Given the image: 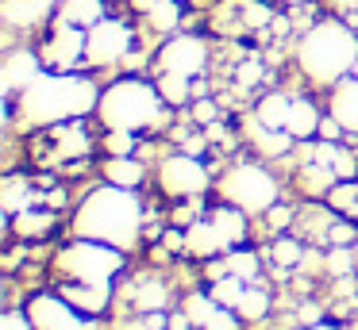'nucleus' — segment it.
Segmentation results:
<instances>
[{"mask_svg": "<svg viewBox=\"0 0 358 330\" xmlns=\"http://www.w3.org/2000/svg\"><path fill=\"white\" fill-rule=\"evenodd\" d=\"M143 223H147V207L135 196V188H120V184L104 181L101 188L85 192V200L78 204L70 219V234L131 253L143 238Z\"/></svg>", "mask_w": 358, "mask_h": 330, "instance_id": "obj_2", "label": "nucleus"}, {"mask_svg": "<svg viewBox=\"0 0 358 330\" xmlns=\"http://www.w3.org/2000/svg\"><path fill=\"white\" fill-rule=\"evenodd\" d=\"M166 330H193V319H189L185 311L170 315V322H166Z\"/></svg>", "mask_w": 358, "mask_h": 330, "instance_id": "obj_44", "label": "nucleus"}, {"mask_svg": "<svg viewBox=\"0 0 358 330\" xmlns=\"http://www.w3.org/2000/svg\"><path fill=\"white\" fill-rule=\"evenodd\" d=\"M55 142H58V153H62V158H81V153H89V135L78 127V119L55 127Z\"/></svg>", "mask_w": 358, "mask_h": 330, "instance_id": "obj_29", "label": "nucleus"}, {"mask_svg": "<svg viewBox=\"0 0 358 330\" xmlns=\"http://www.w3.org/2000/svg\"><path fill=\"white\" fill-rule=\"evenodd\" d=\"M304 330H339V327H331V322H316V327H304Z\"/></svg>", "mask_w": 358, "mask_h": 330, "instance_id": "obj_48", "label": "nucleus"}, {"mask_svg": "<svg viewBox=\"0 0 358 330\" xmlns=\"http://www.w3.org/2000/svg\"><path fill=\"white\" fill-rule=\"evenodd\" d=\"M255 77H258V66H243L239 69V81L243 84H255Z\"/></svg>", "mask_w": 358, "mask_h": 330, "instance_id": "obj_46", "label": "nucleus"}, {"mask_svg": "<svg viewBox=\"0 0 358 330\" xmlns=\"http://www.w3.org/2000/svg\"><path fill=\"white\" fill-rule=\"evenodd\" d=\"M166 246L170 250H185V234L181 230H166Z\"/></svg>", "mask_w": 358, "mask_h": 330, "instance_id": "obj_45", "label": "nucleus"}, {"mask_svg": "<svg viewBox=\"0 0 358 330\" xmlns=\"http://www.w3.org/2000/svg\"><path fill=\"white\" fill-rule=\"evenodd\" d=\"M193 115H196V123H212L216 119V104H212V100H201V104L193 107Z\"/></svg>", "mask_w": 358, "mask_h": 330, "instance_id": "obj_42", "label": "nucleus"}, {"mask_svg": "<svg viewBox=\"0 0 358 330\" xmlns=\"http://www.w3.org/2000/svg\"><path fill=\"white\" fill-rule=\"evenodd\" d=\"M158 188L170 200H201L212 188V173L196 153H170L158 161Z\"/></svg>", "mask_w": 358, "mask_h": 330, "instance_id": "obj_7", "label": "nucleus"}, {"mask_svg": "<svg viewBox=\"0 0 358 330\" xmlns=\"http://www.w3.org/2000/svg\"><path fill=\"white\" fill-rule=\"evenodd\" d=\"M324 265H327L331 276H350L355 273V246H331L327 257H324Z\"/></svg>", "mask_w": 358, "mask_h": 330, "instance_id": "obj_36", "label": "nucleus"}, {"mask_svg": "<svg viewBox=\"0 0 358 330\" xmlns=\"http://www.w3.org/2000/svg\"><path fill=\"white\" fill-rule=\"evenodd\" d=\"M35 188H31V181L27 177H8L4 181V192H0V207H4V215H20V211H27V207H35Z\"/></svg>", "mask_w": 358, "mask_h": 330, "instance_id": "obj_23", "label": "nucleus"}, {"mask_svg": "<svg viewBox=\"0 0 358 330\" xmlns=\"http://www.w3.org/2000/svg\"><path fill=\"white\" fill-rule=\"evenodd\" d=\"M320 107L312 104V100L304 96H293V107H289V119H285V130L296 138V142H304V138L320 135Z\"/></svg>", "mask_w": 358, "mask_h": 330, "instance_id": "obj_19", "label": "nucleus"}, {"mask_svg": "<svg viewBox=\"0 0 358 330\" xmlns=\"http://www.w3.org/2000/svg\"><path fill=\"white\" fill-rule=\"evenodd\" d=\"M312 161H324L327 169H331L339 181H355L358 177V161H355V153H347V150H339L335 142H320L316 150H312Z\"/></svg>", "mask_w": 358, "mask_h": 330, "instance_id": "obj_24", "label": "nucleus"}, {"mask_svg": "<svg viewBox=\"0 0 358 330\" xmlns=\"http://www.w3.org/2000/svg\"><path fill=\"white\" fill-rule=\"evenodd\" d=\"M104 15H108L104 0H62V4H58V15H55V20L73 23V27L89 31V27H96Z\"/></svg>", "mask_w": 358, "mask_h": 330, "instance_id": "obj_18", "label": "nucleus"}, {"mask_svg": "<svg viewBox=\"0 0 358 330\" xmlns=\"http://www.w3.org/2000/svg\"><path fill=\"white\" fill-rule=\"evenodd\" d=\"M350 330H358V319H355V322H350Z\"/></svg>", "mask_w": 358, "mask_h": 330, "instance_id": "obj_51", "label": "nucleus"}, {"mask_svg": "<svg viewBox=\"0 0 358 330\" xmlns=\"http://www.w3.org/2000/svg\"><path fill=\"white\" fill-rule=\"evenodd\" d=\"M355 276H358V246H355Z\"/></svg>", "mask_w": 358, "mask_h": 330, "instance_id": "obj_49", "label": "nucleus"}, {"mask_svg": "<svg viewBox=\"0 0 358 330\" xmlns=\"http://www.w3.org/2000/svg\"><path fill=\"white\" fill-rule=\"evenodd\" d=\"M327 115H335L347 135H358V77H343V81L331 89Z\"/></svg>", "mask_w": 358, "mask_h": 330, "instance_id": "obj_16", "label": "nucleus"}, {"mask_svg": "<svg viewBox=\"0 0 358 330\" xmlns=\"http://www.w3.org/2000/svg\"><path fill=\"white\" fill-rule=\"evenodd\" d=\"M24 311L31 315L35 330H101V322H96L93 315L78 311V307L66 296H58V292H35Z\"/></svg>", "mask_w": 358, "mask_h": 330, "instance_id": "obj_8", "label": "nucleus"}, {"mask_svg": "<svg viewBox=\"0 0 358 330\" xmlns=\"http://www.w3.org/2000/svg\"><path fill=\"white\" fill-rule=\"evenodd\" d=\"M58 296H66L78 311H85V315H104L108 311V303H112V288H93V284H58Z\"/></svg>", "mask_w": 358, "mask_h": 330, "instance_id": "obj_17", "label": "nucleus"}, {"mask_svg": "<svg viewBox=\"0 0 358 330\" xmlns=\"http://www.w3.org/2000/svg\"><path fill=\"white\" fill-rule=\"evenodd\" d=\"M62 0H0V20L8 23L12 31H35L58 15Z\"/></svg>", "mask_w": 358, "mask_h": 330, "instance_id": "obj_14", "label": "nucleus"}, {"mask_svg": "<svg viewBox=\"0 0 358 330\" xmlns=\"http://www.w3.org/2000/svg\"><path fill=\"white\" fill-rule=\"evenodd\" d=\"M208 219L216 223L220 234H224L227 242H231V250L247 242V219H250L247 211H239V207H231V204H220L216 211H208Z\"/></svg>", "mask_w": 358, "mask_h": 330, "instance_id": "obj_22", "label": "nucleus"}, {"mask_svg": "<svg viewBox=\"0 0 358 330\" xmlns=\"http://www.w3.org/2000/svg\"><path fill=\"white\" fill-rule=\"evenodd\" d=\"M289 4H304V0H289Z\"/></svg>", "mask_w": 358, "mask_h": 330, "instance_id": "obj_52", "label": "nucleus"}, {"mask_svg": "<svg viewBox=\"0 0 358 330\" xmlns=\"http://www.w3.org/2000/svg\"><path fill=\"white\" fill-rule=\"evenodd\" d=\"M166 100L158 84L143 81V77H120L101 92L96 104V119L104 130H155L166 123Z\"/></svg>", "mask_w": 358, "mask_h": 330, "instance_id": "obj_4", "label": "nucleus"}, {"mask_svg": "<svg viewBox=\"0 0 358 330\" xmlns=\"http://www.w3.org/2000/svg\"><path fill=\"white\" fill-rule=\"evenodd\" d=\"M43 69H47V66H43V54L27 50V46H16V50L4 54V66H0V84H4V96H8V104L35 81V77L43 73Z\"/></svg>", "mask_w": 358, "mask_h": 330, "instance_id": "obj_12", "label": "nucleus"}, {"mask_svg": "<svg viewBox=\"0 0 358 330\" xmlns=\"http://www.w3.org/2000/svg\"><path fill=\"white\" fill-rule=\"evenodd\" d=\"M266 311H270V296H266L262 288H250L247 284L243 299L235 303V315H239L243 322H258V319H266Z\"/></svg>", "mask_w": 358, "mask_h": 330, "instance_id": "obj_31", "label": "nucleus"}, {"mask_svg": "<svg viewBox=\"0 0 358 330\" xmlns=\"http://www.w3.org/2000/svg\"><path fill=\"white\" fill-rule=\"evenodd\" d=\"M216 192L224 204L239 207L247 215H266L281 200L278 177L266 165H258V161H235V165H227L224 177L216 181Z\"/></svg>", "mask_w": 358, "mask_h": 330, "instance_id": "obj_6", "label": "nucleus"}, {"mask_svg": "<svg viewBox=\"0 0 358 330\" xmlns=\"http://www.w3.org/2000/svg\"><path fill=\"white\" fill-rule=\"evenodd\" d=\"M296 66L312 84H335L343 77H355L358 66V35L339 20H320L296 43Z\"/></svg>", "mask_w": 358, "mask_h": 330, "instance_id": "obj_3", "label": "nucleus"}, {"mask_svg": "<svg viewBox=\"0 0 358 330\" xmlns=\"http://www.w3.org/2000/svg\"><path fill=\"white\" fill-rule=\"evenodd\" d=\"M355 77H358V66H355Z\"/></svg>", "mask_w": 358, "mask_h": 330, "instance_id": "obj_53", "label": "nucleus"}, {"mask_svg": "<svg viewBox=\"0 0 358 330\" xmlns=\"http://www.w3.org/2000/svg\"><path fill=\"white\" fill-rule=\"evenodd\" d=\"M185 253H193V257H201V261H212V257L231 253V242H227V238L220 234L216 223L204 215V219L193 223V227H185Z\"/></svg>", "mask_w": 358, "mask_h": 330, "instance_id": "obj_15", "label": "nucleus"}, {"mask_svg": "<svg viewBox=\"0 0 358 330\" xmlns=\"http://www.w3.org/2000/svg\"><path fill=\"white\" fill-rule=\"evenodd\" d=\"M335 181H339V177H335L324 161H304L301 173H296V184H301V192H308V196H327V192L335 188Z\"/></svg>", "mask_w": 358, "mask_h": 330, "instance_id": "obj_27", "label": "nucleus"}, {"mask_svg": "<svg viewBox=\"0 0 358 330\" xmlns=\"http://www.w3.org/2000/svg\"><path fill=\"white\" fill-rule=\"evenodd\" d=\"M301 322H304V327H316V322H324V319H320V307H316V303H304V307H301Z\"/></svg>", "mask_w": 358, "mask_h": 330, "instance_id": "obj_43", "label": "nucleus"}, {"mask_svg": "<svg viewBox=\"0 0 358 330\" xmlns=\"http://www.w3.org/2000/svg\"><path fill=\"white\" fill-rule=\"evenodd\" d=\"M158 0H131V8L135 12H143V15H150V8H155Z\"/></svg>", "mask_w": 358, "mask_h": 330, "instance_id": "obj_47", "label": "nucleus"}, {"mask_svg": "<svg viewBox=\"0 0 358 330\" xmlns=\"http://www.w3.org/2000/svg\"><path fill=\"white\" fill-rule=\"evenodd\" d=\"M155 84H158V92H162V100L170 107L189 104V96H193V77H185V73H158Z\"/></svg>", "mask_w": 358, "mask_h": 330, "instance_id": "obj_28", "label": "nucleus"}, {"mask_svg": "<svg viewBox=\"0 0 358 330\" xmlns=\"http://www.w3.org/2000/svg\"><path fill=\"white\" fill-rule=\"evenodd\" d=\"M131 27H127L124 20H112V15H104L96 27H89L85 35V66L93 69H108L116 66V61H124L127 54H131Z\"/></svg>", "mask_w": 358, "mask_h": 330, "instance_id": "obj_9", "label": "nucleus"}, {"mask_svg": "<svg viewBox=\"0 0 358 330\" xmlns=\"http://www.w3.org/2000/svg\"><path fill=\"white\" fill-rule=\"evenodd\" d=\"M270 257H273V265H301V246L293 242V238H278L273 242V250H270Z\"/></svg>", "mask_w": 358, "mask_h": 330, "instance_id": "obj_38", "label": "nucleus"}, {"mask_svg": "<svg viewBox=\"0 0 358 330\" xmlns=\"http://www.w3.org/2000/svg\"><path fill=\"white\" fill-rule=\"evenodd\" d=\"M327 207L331 211H339V215H355V207H358V181H335V188L327 192Z\"/></svg>", "mask_w": 358, "mask_h": 330, "instance_id": "obj_32", "label": "nucleus"}, {"mask_svg": "<svg viewBox=\"0 0 358 330\" xmlns=\"http://www.w3.org/2000/svg\"><path fill=\"white\" fill-rule=\"evenodd\" d=\"M208 66V46L196 35H170L166 46L158 50L155 69L158 73H185V77H201Z\"/></svg>", "mask_w": 358, "mask_h": 330, "instance_id": "obj_10", "label": "nucleus"}, {"mask_svg": "<svg viewBox=\"0 0 358 330\" xmlns=\"http://www.w3.org/2000/svg\"><path fill=\"white\" fill-rule=\"evenodd\" d=\"M243 292H247V280H239V276H220V280H212V288H208V296L216 299V303H224V307H231L235 311V303L243 299Z\"/></svg>", "mask_w": 358, "mask_h": 330, "instance_id": "obj_33", "label": "nucleus"}, {"mask_svg": "<svg viewBox=\"0 0 358 330\" xmlns=\"http://www.w3.org/2000/svg\"><path fill=\"white\" fill-rule=\"evenodd\" d=\"M124 273V250H112L104 242L73 238L55 253V280L58 284H93V288H112Z\"/></svg>", "mask_w": 358, "mask_h": 330, "instance_id": "obj_5", "label": "nucleus"}, {"mask_svg": "<svg viewBox=\"0 0 358 330\" xmlns=\"http://www.w3.org/2000/svg\"><path fill=\"white\" fill-rule=\"evenodd\" d=\"M289 107H293V96L285 92H266L255 107V119L262 127H273V130H285V119H289Z\"/></svg>", "mask_w": 358, "mask_h": 330, "instance_id": "obj_25", "label": "nucleus"}, {"mask_svg": "<svg viewBox=\"0 0 358 330\" xmlns=\"http://www.w3.org/2000/svg\"><path fill=\"white\" fill-rule=\"evenodd\" d=\"M85 35L89 31H81V27H73V23H62V20H55V31H50V38L43 43V66L47 69H78V66H85Z\"/></svg>", "mask_w": 358, "mask_h": 330, "instance_id": "obj_11", "label": "nucleus"}, {"mask_svg": "<svg viewBox=\"0 0 358 330\" xmlns=\"http://www.w3.org/2000/svg\"><path fill=\"white\" fill-rule=\"evenodd\" d=\"M101 173H104V181L108 184H120V188H139L143 181H147V169H143V161L135 158H108L101 165Z\"/></svg>", "mask_w": 358, "mask_h": 330, "instance_id": "obj_20", "label": "nucleus"}, {"mask_svg": "<svg viewBox=\"0 0 358 330\" xmlns=\"http://www.w3.org/2000/svg\"><path fill=\"white\" fill-rule=\"evenodd\" d=\"M166 299H170V292H166V284L155 280V276H143V280L135 284V307H139L143 315H147V311H162Z\"/></svg>", "mask_w": 358, "mask_h": 330, "instance_id": "obj_30", "label": "nucleus"}, {"mask_svg": "<svg viewBox=\"0 0 358 330\" xmlns=\"http://www.w3.org/2000/svg\"><path fill=\"white\" fill-rule=\"evenodd\" d=\"M104 153H108V158H131L135 153V130H108V135H104Z\"/></svg>", "mask_w": 358, "mask_h": 330, "instance_id": "obj_37", "label": "nucleus"}, {"mask_svg": "<svg viewBox=\"0 0 358 330\" xmlns=\"http://www.w3.org/2000/svg\"><path fill=\"white\" fill-rule=\"evenodd\" d=\"M355 234H358V223H343V219H335L331 227H327V242H331V246H358V242H355Z\"/></svg>", "mask_w": 358, "mask_h": 330, "instance_id": "obj_39", "label": "nucleus"}, {"mask_svg": "<svg viewBox=\"0 0 358 330\" xmlns=\"http://www.w3.org/2000/svg\"><path fill=\"white\" fill-rule=\"evenodd\" d=\"M0 330H35V322L27 311H4L0 315Z\"/></svg>", "mask_w": 358, "mask_h": 330, "instance_id": "obj_40", "label": "nucleus"}, {"mask_svg": "<svg viewBox=\"0 0 358 330\" xmlns=\"http://www.w3.org/2000/svg\"><path fill=\"white\" fill-rule=\"evenodd\" d=\"M178 20H181V4H178V0H158V4L150 8V15H147L150 27L166 31V35H170V31H178Z\"/></svg>", "mask_w": 358, "mask_h": 330, "instance_id": "obj_34", "label": "nucleus"}, {"mask_svg": "<svg viewBox=\"0 0 358 330\" xmlns=\"http://www.w3.org/2000/svg\"><path fill=\"white\" fill-rule=\"evenodd\" d=\"M250 142H255L258 153H266V158H285L289 150H293L296 138L289 135V130H273V127H262V123H250Z\"/></svg>", "mask_w": 358, "mask_h": 330, "instance_id": "obj_21", "label": "nucleus"}, {"mask_svg": "<svg viewBox=\"0 0 358 330\" xmlns=\"http://www.w3.org/2000/svg\"><path fill=\"white\" fill-rule=\"evenodd\" d=\"M12 230H16L20 238H27V242H35V238H47L50 230H55V211L27 207V211L12 215Z\"/></svg>", "mask_w": 358, "mask_h": 330, "instance_id": "obj_26", "label": "nucleus"}, {"mask_svg": "<svg viewBox=\"0 0 358 330\" xmlns=\"http://www.w3.org/2000/svg\"><path fill=\"white\" fill-rule=\"evenodd\" d=\"M181 311L193 319V327L201 330H239V315L231 311V307L216 303V299L208 296V292H193V296H185V307Z\"/></svg>", "mask_w": 358, "mask_h": 330, "instance_id": "obj_13", "label": "nucleus"}, {"mask_svg": "<svg viewBox=\"0 0 358 330\" xmlns=\"http://www.w3.org/2000/svg\"><path fill=\"white\" fill-rule=\"evenodd\" d=\"M101 92L93 77L85 73H66V69H43L16 100H12V115L20 127L39 130V127H62V123L85 119L96 112Z\"/></svg>", "mask_w": 358, "mask_h": 330, "instance_id": "obj_1", "label": "nucleus"}, {"mask_svg": "<svg viewBox=\"0 0 358 330\" xmlns=\"http://www.w3.org/2000/svg\"><path fill=\"white\" fill-rule=\"evenodd\" d=\"M227 257V269H231V276H239V280H258V253H250V250H239L235 246L231 253H224Z\"/></svg>", "mask_w": 358, "mask_h": 330, "instance_id": "obj_35", "label": "nucleus"}, {"mask_svg": "<svg viewBox=\"0 0 358 330\" xmlns=\"http://www.w3.org/2000/svg\"><path fill=\"white\" fill-rule=\"evenodd\" d=\"M266 219L273 223V230H285L289 223H293V211H289V207H281V204H273L270 211H266Z\"/></svg>", "mask_w": 358, "mask_h": 330, "instance_id": "obj_41", "label": "nucleus"}, {"mask_svg": "<svg viewBox=\"0 0 358 330\" xmlns=\"http://www.w3.org/2000/svg\"><path fill=\"white\" fill-rule=\"evenodd\" d=\"M350 219H355V223H358V207H355V215H350Z\"/></svg>", "mask_w": 358, "mask_h": 330, "instance_id": "obj_50", "label": "nucleus"}]
</instances>
